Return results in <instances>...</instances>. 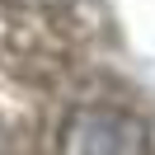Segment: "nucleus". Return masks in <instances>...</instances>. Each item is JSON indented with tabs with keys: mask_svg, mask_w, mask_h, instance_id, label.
Returning <instances> with one entry per match:
<instances>
[{
	"mask_svg": "<svg viewBox=\"0 0 155 155\" xmlns=\"http://www.w3.org/2000/svg\"><path fill=\"white\" fill-rule=\"evenodd\" d=\"M146 146H150L146 122L113 104L71 108L61 122V136H57L61 155H146Z\"/></svg>",
	"mask_w": 155,
	"mask_h": 155,
	"instance_id": "obj_1",
	"label": "nucleus"
}]
</instances>
